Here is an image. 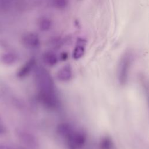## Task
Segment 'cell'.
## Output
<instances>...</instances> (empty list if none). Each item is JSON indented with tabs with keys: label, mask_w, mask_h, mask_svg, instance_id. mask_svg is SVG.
Instances as JSON below:
<instances>
[{
	"label": "cell",
	"mask_w": 149,
	"mask_h": 149,
	"mask_svg": "<svg viewBox=\"0 0 149 149\" xmlns=\"http://www.w3.org/2000/svg\"><path fill=\"white\" fill-rule=\"evenodd\" d=\"M35 81L38 95L56 94L54 80L50 73L44 67L39 66L35 70Z\"/></svg>",
	"instance_id": "6da1fadb"
},
{
	"label": "cell",
	"mask_w": 149,
	"mask_h": 149,
	"mask_svg": "<svg viewBox=\"0 0 149 149\" xmlns=\"http://www.w3.org/2000/svg\"><path fill=\"white\" fill-rule=\"evenodd\" d=\"M132 61L133 55L129 51L125 52L120 58L118 66L117 77L120 86L126 85L128 81Z\"/></svg>",
	"instance_id": "7a4b0ae2"
},
{
	"label": "cell",
	"mask_w": 149,
	"mask_h": 149,
	"mask_svg": "<svg viewBox=\"0 0 149 149\" xmlns=\"http://www.w3.org/2000/svg\"><path fill=\"white\" fill-rule=\"evenodd\" d=\"M73 77V70L71 66L65 65L61 68L56 73V78L62 82H68Z\"/></svg>",
	"instance_id": "3957f363"
},
{
	"label": "cell",
	"mask_w": 149,
	"mask_h": 149,
	"mask_svg": "<svg viewBox=\"0 0 149 149\" xmlns=\"http://www.w3.org/2000/svg\"><path fill=\"white\" fill-rule=\"evenodd\" d=\"M86 40L83 38H78L76 44L73 49L72 56L74 59H80L84 54Z\"/></svg>",
	"instance_id": "277c9868"
},
{
	"label": "cell",
	"mask_w": 149,
	"mask_h": 149,
	"mask_svg": "<svg viewBox=\"0 0 149 149\" xmlns=\"http://www.w3.org/2000/svg\"><path fill=\"white\" fill-rule=\"evenodd\" d=\"M42 59L44 63L49 66H55L57 64L59 60L56 54L51 51L45 52L42 55Z\"/></svg>",
	"instance_id": "5b68a950"
},
{
	"label": "cell",
	"mask_w": 149,
	"mask_h": 149,
	"mask_svg": "<svg viewBox=\"0 0 149 149\" xmlns=\"http://www.w3.org/2000/svg\"><path fill=\"white\" fill-rule=\"evenodd\" d=\"M24 42L26 45L31 48H37L40 45V40L37 34L34 33L27 34L24 37Z\"/></svg>",
	"instance_id": "8992f818"
},
{
	"label": "cell",
	"mask_w": 149,
	"mask_h": 149,
	"mask_svg": "<svg viewBox=\"0 0 149 149\" xmlns=\"http://www.w3.org/2000/svg\"><path fill=\"white\" fill-rule=\"evenodd\" d=\"M38 26L41 31H48L51 28L52 26L51 20L48 17L42 16L40 18L38 22Z\"/></svg>",
	"instance_id": "52a82bcc"
},
{
	"label": "cell",
	"mask_w": 149,
	"mask_h": 149,
	"mask_svg": "<svg viewBox=\"0 0 149 149\" xmlns=\"http://www.w3.org/2000/svg\"><path fill=\"white\" fill-rule=\"evenodd\" d=\"M36 65V60L34 58L31 59L30 60H29V61L21 69V70H20L19 74L20 76H23L24 75H26L27 74H28L30 71L31 70V69L33 68V67L35 66Z\"/></svg>",
	"instance_id": "ba28073f"
},
{
	"label": "cell",
	"mask_w": 149,
	"mask_h": 149,
	"mask_svg": "<svg viewBox=\"0 0 149 149\" xmlns=\"http://www.w3.org/2000/svg\"><path fill=\"white\" fill-rule=\"evenodd\" d=\"M51 6L58 9H64L69 5V2L66 0H54L50 1Z\"/></svg>",
	"instance_id": "9c48e42d"
}]
</instances>
